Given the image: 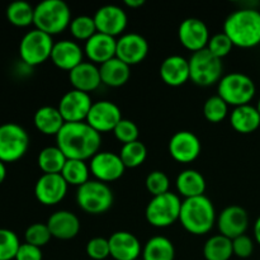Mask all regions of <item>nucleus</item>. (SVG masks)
Returning a JSON list of instances; mask_svg holds the SVG:
<instances>
[{"mask_svg":"<svg viewBox=\"0 0 260 260\" xmlns=\"http://www.w3.org/2000/svg\"><path fill=\"white\" fill-rule=\"evenodd\" d=\"M256 109H258V112H259V114H260V99L258 101V104H256Z\"/></svg>","mask_w":260,"mask_h":260,"instance_id":"obj_49","label":"nucleus"},{"mask_svg":"<svg viewBox=\"0 0 260 260\" xmlns=\"http://www.w3.org/2000/svg\"><path fill=\"white\" fill-rule=\"evenodd\" d=\"M119 157L124 164L126 169H134V168L140 167L145 162L147 157V149L140 140L129 144L122 145L121 151H119Z\"/></svg>","mask_w":260,"mask_h":260,"instance_id":"obj_35","label":"nucleus"},{"mask_svg":"<svg viewBox=\"0 0 260 260\" xmlns=\"http://www.w3.org/2000/svg\"><path fill=\"white\" fill-rule=\"evenodd\" d=\"M84 56V48L76 41L61 40L53 45L50 60L60 70L70 73L73 69L83 62Z\"/></svg>","mask_w":260,"mask_h":260,"instance_id":"obj_20","label":"nucleus"},{"mask_svg":"<svg viewBox=\"0 0 260 260\" xmlns=\"http://www.w3.org/2000/svg\"><path fill=\"white\" fill-rule=\"evenodd\" d=\"M35 8L27 2L10 3L7 8V19L15 27H28L33 24Z\"/></svg>","mask_w":260,"mask_h":260,"instance_id":"obj_34","label":"nucleus"},{"mask_svg":"<svg viewBox=\"0 0 260 260\" xmlns=\"http://www.w3.org/2000/svg\"><path fill=\"white\" fill-rule=\"evenodd\" d=\"M69 80L73 89L90 94L102 84L99 66L90 61H83L69 73Z\"/></svg>","mask_w":260,"mask_h":260,"instance_id":"obj_25","label":"nucleus"},{"mask_svg":"<svg viewBox=\"0 0 260 260\" xmlns=\"http://www.w3.org/2000/svg\"><path fill=\"white\" fill-rule=\"evenodd\" d=\"M253 231H254V240H255V243L260 246V216L256 218L255 222H254Z\"/></svg>","mask_w":260,"mask_h":260,"instance_id":"obj_46","label":"nucleus"},{"mask_svg":"<svg viewBox=\"0 0 260 260\" xmlns=\"http://www.w3.org/2000/svg\"><path fill=\"white\" fill-rule=\"evenodd\" d=\"M113 192L107 183L93 179L78 188L76 203L89 215H103L113 205Z\"/></svg>","mask_w":260,"mask_h":260,"instance_id":"obj_6","label":"nucleus"},{"mask_svg":"<svg viewBox=\"0 0 260 260\" xmlns=\"http://www.w3.org/2000/svg\"><path fill=\"white\" fill-rule=\"evenodd\" d=\"M168 150L173 159L180 164L193 162L202 151V145L196 134L190 131H178L170 137Z\"/></svg>","mask_w":260,"mask_h":260,"instance_id":"obj_15","label":"nucleus"},{"mask_svg":"<svg viewBox=\"0 0 260 260\" xmlns=\"http://www.w3.org/2000/svg\"><path fill=\"white\" fill-rule=\"evenodd\" d=\"M68 183L61 174H42L35 185V196L43 206H56L65 198Z\"/></svg>","mask_w":260,"mask_h":260,"instance_id":"obj_18","label":"nucleus"},{"mask_svg":"<svg viewBox=\"0 0 260 260\" xmlns=\"http://www.w3.org/2000/svg\"><path fill=\"white\" fill-rule=\"evenodd\" d=\"M5 178H7V167L3 161H0V185L4 183Z\"/></svg>","mask_w":260,"mask_h":260,"instance_id":"obj_48","label":"nucleus"},{"mask_svg":"<svg viewBox=\"0 0 260 260\" xmlns=\"http://www.w3.org/2000/svg\"><path fill=\"white\" fill-rule=\"evenodd\" d=\"M71 9L63 0H43L35 7L33 24L36 29L50 36L60 35L70 27Z\"/></svg>","mask_w":260,"mask_h":260,"instance_id":"obj_4","label":"nucleus"},{"mask_svg":"<svg viewBox=\"0 0 260 260\" xmlns=\"http://www.w3.org/2000/svg\"><path fill=\"white\" fill-rule=\"evenodd\" d=\"M68 157L57 146H47L38 154V168L43 174H61Z\"/></svg>","mask_w":260,"mask_h":260,"instance_id":"obj_31","label":"nucleus"},{"mask_svg":"<svg viewBox=\"0 0 260 260\" xmlns=\"http://www.w3.org/2000/svg\"><path fill=\"white\" fill-rule=\"evenodd\" d=\"M102 84L109 88L123 86L131 78V66L114 57L99 66Z\"/></svg>","mask_w":260,"mask_h":260,"instance_id":"obj_28","label":"nucleus"},{"mask_svg":"<svg viewBox=\"0 0 260 260\" xmlns=\"http://www.w3.org/2000/svg\"><path fill=\"white\" fill-rule=\"evenodd\" d=\"M182 202L179 196L172 192L152 197L145 210L146 221L157 229H165L174 225L177 221H179Z\"/></svg>","mask_w":260,"mask_h":260,"instance_id":"obj_7","label":"nucleus"},{"mask_svg":"<svg viewBox=\"0 0 260 260\" xmlns=\"http://www.w3.org/2000/svg\"><path fill=\"white\" fill-rule=\"evenodd\" d=\"M233 251L234 255L240 259H248L254 253V240L245 235L238 236L233 240Z\"/></svg>","mask_w":260,"mask_h":260,"instance_id":"obj_44","label":"nucleus"},{"mask_svg":"<svg viewBox=\"0 0 260 260\" xmlns=\"http://www.w3.org/2000/svg\"><path fill=\"white\" fill-rule=\"evenodd\" d=\"M175 187L179 196L184 197V200H188V198L205 196L207 183L202 173L194 169H185L178 174Z\"/></svg>","mask_w":260,"mask_h":260,"instance_id":"obj_26","label":"nucleus"},{"mask_svg":"<svg viewBox=\"0 0 260 260\" xmlns=\"http://www.w3.org/2000/svg\"><path fill=\"white\" fill-rule=\"evenodd\" d=\"M136 260H142V259H136Z\"/></svg>","mask_w":260,"mask_h":260,"instance_id":"obj_50","label":"nucleus"},{"mask_svg":"<svg viewBox=\"0 0 260 260\" xmlns=\"http://www.w3.org/2000/svg\"><path fill=\"white\" fill-rule=\"evenodd\" d=\"M89 168H90V174L96 180L107 184L118 180L126 170L119 154L111 151H99L98 154L94 155L89 162Z\"/></svg>","mask_w":260,"mask_h":260,"instance_id":"obj_12","label":"nucleus"},{"mask_svg":"<svg viewBox=\"0 0 260 260\" xmlns=\"http://www.w3.org/2000/svg\"><path fill=\"white\" fill-rule=\"evenodd\" d=\"M19 246V238L14 231L0 229V260L15 259Z\"/></svg>","mask_w":260,"mask_h":260,"instance_id":"obj_38","label":"nucleus"},{"mask_svg":"<svg viewBox=\"0 0 260 260\" xmlns=\"http://www.w3.org/2000/svg\"><path fill=\"white\" fill-rule=\"evenodd\" d=\"M93 103L90 94L71 89L61 96L57 109L65 123L85 122Z\"/></svg>","mask_w":260,"mask_h":260,"instance_id":"obj_11","label":"nucleus"},{"mask_svg":"<svg viewBox=\"0 0 260 260\" xmlns=\"http://www.w3.org/2000/svg\"><path fill=\"white\" fill-rule=\"evenodd\" d=\"M46 223L52 238L58 240H71L76 238L80 231V220L71 211H56L48 217Z\"/></svg>","mask_w":260,"mask_h":260,"instance_id":"obj_23","label":"nucleus"},{"mask_svg":"<svg viewBox=\"0 0 260 260\" xmlns=\"http://www.w3.org/2000/svg\"><path fill=\"white\" fill-rule=\"evenodd\" d=\"M43 254L41 248L30 244H20L14 260H42Z\"/></svg>","mask_w":260,"mask_h":260,"instance_id":"obj_45","label":"nucleus"},{"mask_svg":"<svg viewBox=\"0 0 260 260\" xmlns=\"http://www.w3.org/2000/svg\"><path fill=\"white\" fill-rule=\"evenodd\" d=\"M33 123L41 134L56 137L65 124V121L56 107L43 106L36 111Z\"/></svg>","mask_w":260,"mask_h":260,"instance_id":"obj_29","label":"nucleus"},{"mask_svg":"<svg viewBox=\"0 0 260 260\" xmlns=\"http://www.w3.org/2000/svg\"><path fill=\"white\" fill-rule=\"evenodd\" d=\"M230 124L236 132L249 135L260 127V114L256 107L251 104L236 107L230 114Z\"/></svg>","mask_w":260,"mask_h":260,"instance_id":"obj_27","label":"nucleus"},{"mask_svg":"<svg viewBox=\"0 0 260 260\" xmlns=\"http://www.w3.org/2000/svg\"><path fill=\"white\" fill-rule=\"evenodd\" d=\"M116 51L117 38L101 32H96L84 45V55L98 66L116 57Z\"/></svg>","mask_w":260,"mask_h":260,"instance_id":"obj_21","label":"nucleus"},{"mask_svg":"<svg viewBox=\"0 0 260 260\" xmlns=\"http://www.w3.org/2000/svg\"><path fill=\"white\" fill-rule=\"evenodd\" d=\"M122 118L123 117L121 108L116 103L111 101H98L94 102L91 106L85 122L102 135L106 132H113Z\"/></svg>","mask_w":260,"mask_h":260,"instance_id":"obj_13","label":"nucleus"},{"mask_svg":"<svg viewBox=\"0 0 260 260\" xmlns=\"http://www.w3.org/2000/svg\"><path fill=\"white\" fill-rule=\"evenodd\" d=\"M61 175L68 183V185H73V187H81L89 182L90 178V168L86 161L83 160H74L68 159L65 167H63Z\"/></svg>","mask_w":260,"mask_h":260,"instance_id":"obj_33","label":"nucleus"},{"mask_svg":"<svg viewBox=\"0 0 260 260\" xmlns=\"http://www.w3.org/2000/svg\"><path fill=\"white\" fill-rule=\"evenodd\" d=\"M233 47L234 45L233 42H231L230 38H229V36L226 35V33L220 32L211 36L210 41H208V45L206 48H207L213 56H216L217 58L222 60L223 57H226V56L233 51Z\"/></svg>","mask_w":260,"mask_h":260,"instance_id":"obj_41","label":"nucleus"},{"mask_svg":"<svg viewBox=\"0 0 260 260\" xmlns=\"http://www.w3.org/2000/svg\"><path fill=\"white\" fill-rule=\"evenodd\" d=\"M229 104L221 96L212 95L203 104V116L211 123H220L228 117Z\"/></svg>","mask_w":260,"mask_h":260,"instance_id":"obj_37","label":"nucleus"},{"mask_svg":"<svg viewBox=\"0 0 260 260\" xmlns=\"http://www.w3.org/2000/svg\"><path fill=\"white\" fill-rule=\"evenodd\" d=\"M188 61L190 80L196 85L211 86L213 84H218V81L222 79V60L213 56L207 48L193 52Z\"/></svg>","mask_w":260,"mask_h":260,"instance_id":"obj_9","label":"nucleus"},{"mask_svg":"<svg viewBox=\"0 0 260 260\" xmlns=\"http://www.w3.org/2000/svg\"><path fill=\"white\" fill-rule=\"evenodd\" d=\"M114 137L121 142L122 145L129 144V142H134L139 140V127L131 119L122 118L121 122L116 126V128L113 129Z\"/></svg>","mask_w":260,"mask_h":260,"instance_id":"obj_42","label":"nucleus"},{"mask_svg":"<svg viewBox=\"0 0 260 260\" xmlns=\"http://www.w3.org/2000/svg\"><path fill=\"white\" fill-rule=\"evenodd\" d=\"M175 248L172 240L165 236L149 239L142 248V260H174Z\"/></svg>","mask_w":260,"mask_h":260,"instance_id":"obj_30","label":"nucleus"},{"mask_svg":"<svg viewBox=\"0 0 260 260\" xmlns=\"http://www.w3.org/2000/svg\"><path fill=\"white\" fill-rule=\"evenodd\" d=\"M55 42L52 36L40 29L28 30L19 42V57L24 65L33 68L51 58Z\"/></svg>","mask_w":260,"mask_h":260,"instance_id":"obj_8","label":"nucleus"},{"mask_svg":"<svg viewBox=\"0 0 260 260\" xmlns=\"http://www.w3.org/2000/svg\"><path fill=\"white\" fill-rule=\"evenodd\" d=\"M216 225L221 235L234 240L238 236L245 235L249 228V215L240 206H229L217 216Z\"/></svg>","mask_w":260,"mask_h":260,"instance_id":"obj_19","label":"nucleus"},{"mask_svg":"<svg viewBox=\"0 0 260 260\" xmlns=\"http://www.w3.org/2000/svg\"><path fill=\"white\" fill-rule=\"evenodd\" d=\"M24 239L27 244L42 248V246L47 245L50 243V240L52 239V235H51L47 223L36 222L28 226L24 233Z\"/></svg>","mask_w":260,"mask_h":260,"instance_id":"obj_39","label":"nucleus"},{"mask_svg":"<svg viewBox=\"0 0 260 260\" xmlns=\"http://www.w3.org/2000/svg\"><path fill=\"white\" fill-rule=\"evenodd\" d=\"M161 80L169 86L184 85L190 80L189 61L180 55H172L164 58L159 69Z\"/></svg>","mask_w":260,"mask_h":260,"instance_id":"obj_24","label":"nucleus"},{"mask_svg":"<svg viewBox=\"0 0 260 260\" xmlns=\"http://www.w3.org/2000/svg\"><path fill=\"white\" fill-rule=\"evenodd\" d=\"M86 255L93 260H104L111 256L108 239L106 238H93L88 241L85 246Z\"/></svg>","mask_w":260,"mask_h":260,"instance_id":"obj_43","label":"nucleus"},{"mask_svg":"<svg viewBox=\"0 0 260 260\" xmlns=\"http://www.w3.org/2000/svg\"><path fill=\"white\" fill-rule=\"evenodd\" d=\"M56 146L68 159L86 161L101 151L102 136L86 122L65 123L56 136Z\"/></svg>","mask_w":260,"mask_h":260,"instance_id":"obj_1","label":"nucleus"},{"mask_svg":"<svg viewBox=\"0 0 260 260\" xmlns=\"http://www.w3.org/2000/svg\"><path fill=\"white\" fill-rule=\"evenodd\" d=\"M145 185H146L147 192L152 197H156V196H161L170 192L169 177L164 172H161V170H154V172L149 173L146 177V180H145Z\"/></svg>","mask_w":260,"mask_h":260,"instance_id":"obj_40","label":"nucleus"},{"mask_svg":"<svg viewBox=\"0 0 260 260\" xmlns=\"http://www.w3.org/2000/svg\"><path fill=\"white\" fill-rule=\"evenodd\" d=\"M29 147V136L22 126L8 122L0 126V161L14 162L22 159Z\"/></svg>","mask_w":260,"mask_h":260,"instance_id":"obj_10","label":"nucleus"},{"mask_svg":"<svg viewBox=\"0 0 260 260\" xmlns=\"http://www.w3.org/2000/svg\"><path fill=\"white\" fill-rule=\"evenodd\" d=\"M255 93V83L243 73L226 74L217 84V95L234 108L250 104Z\"/></svg>","mask_w":260,"mask_h":260,"instance_id":"obj_5","label":"nucleus"},{"mask_svg":"<svg viewBox=\"0 0 260 260\" xmlns=\"http://www.w3.org/2000/svg\"><path fill=\"white\" fill-rule=\"evenodd\" d=\"M233 255V240L221 234L211 236L203 245L206 260H230Z\"/></svg>","mask_w":260,"mask_h":260,"instance_id":"obj_32","label":"nucleus"},{"mask_svg":"<svg viewBox=\"0 0 260 260\" xmlns=\"http://www.w3.org/2000/svg\"><path fill=\"white\" fill-rule=\"evenodd\" d=\"M145 4V0H126L124 2V5L131 9H137V8L142 7Z\"/></svg>","mask_w":260,"mask_h":260,"instance_id":"obj_47","label":"nucleus"},{"mask_svg":"<svg viewBox=\"0 0 260 260\" xmlns=\"http://www.w3.org/2000/svg\"><path fill=\"white\" fill-rule=\"evenodd\" d=\"M93 18L95 20L98 32L112 36L114 38L117 36L123 35L124 29L127 28V23H128L126 12L121 7L114 4L101 7L93 15Z\"/></svg>","mask_w":260,"mask_h":260,"instance_id":"obj_17","label":"nucleus"},{"mask_svg":"<svg viewBox=\"0 0 260 260\" xmlns=\"http://www.w3.org/2000/svg\"><path fill=\"white\" fill-rule=\"evenodd\" d=\"M108 243L114 260H136L142 254L141 243L128 231H116L109 236Z\"/></svg>","mask_w":260,"mask_h":260,"instance_id":"obj_22","label":"nucleus"},{"mask_svg":"<svg viewBox=\"0 0 260 260\" xmlns=\"http://www.w3.org/2000/svg\"><path fill=\"white\" fill-rule=\"evenodd\" d=\"M223 33L236 47H255L260 43V12L254 8L235 10L226 18Z\"/></svg>","mask_w":260,"mask_h":260,"instance_id":"obj_2","label":"nucleus"},{"mask_svg":"<svg viewBox=\"0 0 260 260\" xmlns=\"http://www.w3.org/2000/svg\"><path fill=\"white\" fill-rule=\"evenodd\" d=\"M217 215L212 201L206 196L188 198L182 202L179 222L185 231L196 236L206 235L216 225Z\"/></svg>","mask_w":260,"mask_h":260,"instance_id":"obj_3","label":"nucleus"},{"mask_svg":"<svg viewBox=\"0 0 260 260\" xmlns=\"http://www.w3.org/2000/svg\"><path fill=\"white\" fill-rule=\"evenodd\" d=\"M69 29H70L74 40L84 41V42H86L89 38H91L98 32L95 20L90 15H78V17L73 18Z\"/></svg>","mask_w":260,"mask_h":260,"instance_id":"obj_36","label":"nucleus"},{"mask_svg":"<svg viewBox=\"0 0 260 260\" xmlns=\"http://www.w3.org/2000/svg\"><path fill=\"white\" fill-rule=\"evenodd\" d=\"M149 53V42L139 33H123L117 38L116 57L128 66L139 65Z\"/></svg>","mask_w":260,"mask_h":260,"instance_id":"obj_16","label":"nucleus"},{"mask_svg":"<svg viewBox=\"0 0 260 260\" xmlns=\"http://www.w3.org/2000/svg\"><path fill=\"white\" fill-rule=\"evenodd\" d=\"M178 38L180 45L188 51L197 52L205 50L210 41V29L200 18H187L178 28Z\"/></svg>","mask_w":260,"mask_h":260,"instance_id":"obj_14","label":"nucleus"}]
</instances>
